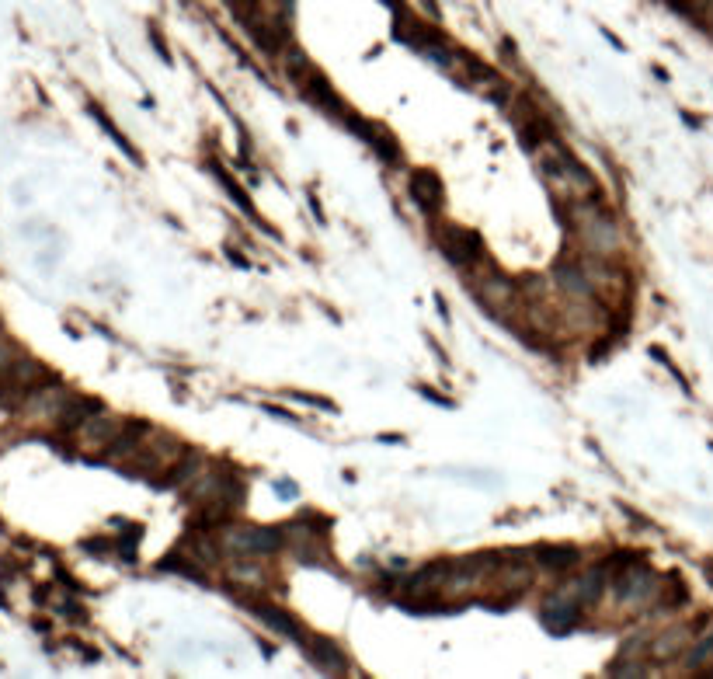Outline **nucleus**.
Returning a JSON list of instances; mask_svg holds the SVG:
<instances>
[{
	"instance_id": "obj_1",
	"label": "nucleus",
	"mask_w": 713,
	"mask_h": 679,
	"mask_svg": "<svg viewBox=\"0 0 713 679\" xmlns=\"http://www.w3.org/2000/svg\"><path fill=\"white\" fill-rule=\"evenodd\" d=\"M567 223H574L584 254H595V258H616L619 254V230H616L612 213L602 206V195L571 202Z\"/></svg>"
},
{
	"instance_id": "obj_2",
	"label": "nucleus",
	"mask_w": 713,
	"mask_h": 679,
	"mask_svg": "<svg viewBox=\"0 0 713 679\" xmlns=\"http://www.w3.org/2000/svg\"><path fill=\"white\" fill-rule=\"evenodd\" d=\"M219 543L237 557H271L286 547V526H254V522H226Z\"/></svg>"
},
{
	"instance_id": "obj_3",
	"label": "nucleus",
	"mask_w": 713,
	"mask_h": 679,
	"mask_svg": "<svg viewBox=\"0 0 713 679\" xmlns=\"http://www.w3.org/2000/svg\"><path fill=\"white\" fill-rule=\"evenodd\" d=\"M240 603H244V610H251L258 620H261L268 630H275V634H282V638H292L296 645H303L306 638H310V630L299 624L292 613H286L282 606H275V603H268L261 599L254 589H247V593H240Z\"/></svg>"
},
{
	"instance_id": "obj_4",
	"label": "nucleus",
	"mask_w": 713,
	"mask_h": 679,
	"mask_svg": "<svg viewBox=\"0 0 713 679\" xmlns=\"http://www.w3.org/2000/svg\"><path fill=\"white\" fill-rule=\"evenodd\" d=\"M439 251L449 258L452 265H459V269H474L477 262L484 258V241H480V234L470 230V227L446 223L442 234H439Z\"/></svg>"
},
{
	"instance_id": "obj_5",
	"label": "nucleus",
	"mask_w": 713,
	"mask_h": 679,
	"mask_svg": "<svg viewBox=\"0 0 713 679\" xmlns=\"http://www.w3.org/2000/svg\"><path fill=\"white\" fill-rule=\"evenodd\" d=\"M612 582H616V596H619V603H627V606H644V603H651L654 593L661 589V578L651 568H644L640 561L627 565V568H619Z\"/></svg>"
},
{
	"instance_id": "obj_6",
	"label": "nucleus",
	"mask_w": 713,
	"mask_h": 679,
	"mask_svg": "<svg viewBox=\"0 0 713 679\" xmlns=\"http://www.w3.org/2000/svg\"><path fill=\"white\" fill-rule=\"evenodd\" d=\"M122 425H126V418H115V415H108V411H98V415H91L84 425L77 429V439L84 450H91V453H105L108 446L115 442V435L122 432Z\"/></svg>"
},
{
	"instance_id": "obj_7",
	"label": "nucleus",
	"mask_w": 713,
	"mask_h": 679,
	"mask_svg": "<svg viewBox=\"0 0 713 679\" xmlns=\"http://www.w3.org/2000/svg\"><path fill=\"white\" fill-rule=\"evenodd\" d=\"M299 648H303L306 658L314 662V669L327 673V676H348V673H351V665H348V658L341 655V648H338L334 641L320 638V634H310Z\"/></svg>"
},
{
	"instance_id": "obj_8",
	"label": "nucleus",
	"mask_w": 713,
	"mask_h": 679,
	"mask_svg": "<svg viewBox=\"0 0 713 679\" xmlns=\"http://www.w3.org/2000/svg\"><path fill=\"white\" fill-rule=\"evenodd\" d=\"M554 282L564 289V297H595V286L588 279V269H584V258H571L564 254L554 265Z\"/></svg>"
},
{
	"instance_id": "obj_9",
	"label": "nucleus",
	"mask_w": 713,
	"mask_h": 679,
	"mask_svg": "<svg viewBox=\"0 0 713 679\" xmlns=\"http://www.w3.org/2000/svg\"><path fill=\"white\" fill-rule=\"evenodd\" d=\"M411 199L418 202V209H422L424 217H439L442 199H446L442 178H439L432 167H418V171L411 174Z\"/></svg>"
},
{
	"instance_id": "obj_10",
	"label": "nucleus",
	"mask_w": 713,
	"mask_h": 679,
	"mask_svg": "<svg viewBox=\"0 0 713 679\" xmlns=\"http://www.w3.org/2000/svg\"><path fill=\"white\" fill-rule=\"evenodd\" d=\"M692 638H696V627H692V624L668 627V630H661V634H654V638H651L647 652L654 655V658H679V655H682L689 645H692Z\"/></svg>"
},
{
	"instance_id": "obj_11",
	"label": "nucleus",
	"mask_w": 713,
	"mask_h": 679,
	"mask_svg": "<svg viewBox=\"0 0 713 679\" xmlns=\"http://www.w3.org/2000/svg\"><path fill=\"white\" fill-rule=\"evenodd\" d=\"M212 174H216V178H219V185H223V189H226V195H230V199H234V202H237L240 209H244V213H247V217H251V219H254V223H258V227H261L264 234H275V230H271V227H268V223H264V219H261V213H258V209H254V202H251V199H247V192H244V189H240V185H237V182H234V174H230V171H226V167H223V164H212Z\"/></svg>"
},
{
	"instance_id": "obj_12",
	"label": "nucleus",
	"mask_w": 713,
	"mask_h": 679,
	"mask_svg": "<svg viewBox=\"0 0 713 679\" xmlns=\"http://www.w3.org/2000/svg\"><path fill=\"white\" fill-rule=\"evenodd\" d=\"M87 111H91V119H94V122H98V126H101V133H105L108 139H111V143H115V147H119V150H122V154H126V157H129L132 164H139V150H136V147H132V143H129V139H126V136L119 133V126H115V122H111V119H108L105 111L98 109V105H94V101H91V105H87Z\"/></svg>"
},
{
	"instance_id": "obj_13",
	"label": "nucleus",
	"mask_w": 713,
	"mask_h": 679,
	"mask_svg": "<svg viewBox=\"0 0 713 679\" xmlns=\"http://www.w3.org/2000/svg\"><path fill=\"white\" fill-rule=\"evenodd\" d=\"M536 557H539L550 571H571L578 561H582V550H578V547H539Z\"/></svg>"
},
{
	"instance_id": "obj_14",
	"label": "nucleus",
	"mask_w": 713,
	"mask_h": 679,
	"mask_svg": "<svg viewBox=\"0 0 713 679\" xmlns=\"http://www.w3.org/2000/svg\"><path fill=\"white\" fill-rule=\"evenodd\" d=\"M160 571H174V575H181L188 582H206V575L199 568V561L195 557H185V550H174V554H167V557H160L157 561Z\"/></svg>"
},
{
	"instance_id": "obj_15",
	"label": "nucleus",
	"mask_w": 713,
	"mask_h": 679,
	"mask_svg": "<svg viewBox=\"0 0 713 679\" xmlns=\"http://www.w3.org/2000/svg\"><path fill=\"white\" fill-rule=\"evenodd\" d=\"M230 582L234 585H247V589H264V571L254 565V561H247V557H240L230 565Z\"/></svg>"
},
{
	"instance_id": "obj_16",
	"label": "nucleus",
	"mask_w": 713,
	"mask_h": 679,
	"mask_svg": "<svg viewBox=\"0 0 713 679\" xmlns=\"http://www.w3.org/2000/svg\"><path fill=\"white\" fill-rule=\"evenodd\" d=\"M707 662H713V627L707 634H696V645L686 648V665L692 673H699Z\"/></svg>"
},
{
	"instance_id": "obj_17",
	"label": "nucleus",
	"mask_w": 713,
	"mask_h": 679,
	"mask_svg": "<svg viewBox=\"0 0 713 679\" xmlns=\"http://www.w3.org/2000/svg\"><path fill=\"white\" fill-rule=\"evenodd\" d=\"M296 401H303V405H314V407H324V411H338L334 401H327V397H317V394H292Z\"/></svg>"
},
{
	"instance_id": "obj_18",
	"label": "nucleus",
	"mask_w": 713,
	"mask_h": 679,
	"mask_svg": "<svg viewBox=\"0 0 713 679\" xmlns=\"http://www.w3.org/2000/svg\"><path fill=\"white\" fill-rule=\"evenodd\" d=\"M150 39H154V46H157V53L164 56V59H167V63H171V53H167V42H164V39H160V31H157V28H150Z\"/></svg>"
},
{
	"instance_id": "obj_19",
	"label": "nucleus",
	"mask_w": 713,
	"mask_h": 679,
	"mask_svg": "<svg viewBox=\"0 0 713 679\" xmlns=\"http://www.w3.org/2000/svg\"><path fill=\"white\" fill-rule=\"evenodd\" d=\"M226 258H230L234 265H240V269H251V265H247V258H240V254L234 251V247H226Z\"/></svg>"
},
{
	"instance_id": "obj_20",
	"label": "nucleus",
	"mask_w": 713,
	"mask_h": 679,
	"mask_svg": "<svg viewBox=\"0 0 713 679\" xmlns=\"http://www.w3.org/2000/svg\"><path fill=\"white\" fill-rule=\"evenodd\" d=\"M703 14H707V21L713 25V0H707V4H703Z\"/></svg>"
},
{
	"instance_id": "obj_21",
	"label": "nucleus",
	"mask_w": 713,
	"mask_h": 679,
	"mask_svg": "<svg viewBox=\"0 0 713 679\" xmlns=\"http://www.w3.org/2000/svg\"><path fill=\"white\" fill-rule=\"evenodd\" d=\"M602 35H606V39H609V42H612V46H616V49H623V42H619V39H616V35H612V31H609V28H606V31H602Z\"/></svg>"
},
{
	"instance_id": "obj_22",
	"label": "nucleus",
	"mask_w": 713,
	"mask_h": 679,
	"mask_svg": "<svg viewBox=\"0 0 713 679\" xmlns=\"http://www.w3.org/2000/svg\"><path fill=\"white\" fill-rule=\"evenodd\" d=\"M0 530H4V522H0Z\"/></svg>"
}]
</instances>
